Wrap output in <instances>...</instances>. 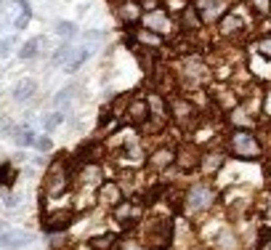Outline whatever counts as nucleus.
<instances>
[{
    "label": "nucleus",
    "instance_id": "473e14b6",
    "mask_svg": "<svg viewBox=\"0 0 271 250\" xmlns=\"http://www.w3.org/2000/svg\"><path fill=\"white\" fill-rule=\"evenodd\" d=\"M101 38H104V32H99V30H88V32H85V40L93 43V45L101 43Z\"/></svg>",
    "mask_w": 271,
    "mask_h": 250
},
{
    "label": "nucleus",
    "instance_id": "0eeeda50",
    "mask_svg": "<svg viewBox=\"0 0 271 250\" xmlns=\"http://www.w3.org/2000/svg\"><path fill=\"white\" fill-rule=\"evenodd\" d=\"M123 202V189L117 187L115 181H104L99 187V205H107V208H117Z\"/></svg>",
    "mask_w": 271,
    "mask_h": 250
},
{
    "label": "nucleus",
    "instance_id": "f257e3e1",
    "mask_svg": "<svg viewBox=\"0 0 271 250\" xmlns=\"http://www.w3.org/2000/svg\"><path fill=\"white\" fill-rule=\"evenodd\" d=\"M146 242L149 247L162 250L173 242V221L170 218H152L146 226Z\"/></svg>",
    "mask_w": 271,
    "mask_h": 250
},
{
    "label": "nucleus",
    "instance_id": "4468645a",
    "mask_svg": "<svg viewBox=\"0 0 271 250\" xmlns=\"http://www.w3.org/2000/svg\"><path fill=\"white\" fill-rule=\"evenodd\" d=\"M175 165H178L181 171H194V168H200V157L197 152H189V146H184L181 152H175Z\"/></svg>",
    "mask_w": 271,
    "mask_h": 250
},
{
    "label": "nucleus",
    "instance_id": "a211bd4d",
    "mask_svg": "<svg viewBox=\"0 0 271 250\" xmlns=\"http://www.w3.org/2000/svg\"><path fill=\"white\" fill-rule=\"evenodd\" d=\"M14 138H16V144L19 146H35V133H32V128L30 125H22V128H16L14 131Z\"/></svg>",
    "mask_w": 271,
    "mask_h": 250
},
{
    "label": "nucleus",
    "instance_id": "72a5a7b5",
    "mask_svg": "<svg viewBox=\"0 0 271 250\" xmlns=\"http://www.w3.org/2000/svg\"><path fill=\"white\" fill-rule=\"evenodd\" d=\"M260 53H266V56L271 59V38H268V40H263V43H260Z\"/></svg>",
    "mask_w": 271,
    "mask_h": 250
},
{
    "label": "nucleus",
    "instance_id": "cd10ccee",
    "mask_svg": "<svg viewBox=\"0 0 271 250\" xmlns=\"http://www.w3.org/2000/svg\"><path fill=\"white\" fill-rule=\"evenodd\" d=\"M35 149L40 152V154H48V152L53 149V141H51L48 136H37V138H35Z\"/></svg>",
    "mask_w": 271,
    "mask_h": 250
},
{
    "label": "nucleus",
    "instance_id": "f8f14e48",
    "mask_svg": "<svg viewBox=\"0 0 271 250\" xmlns=\"http://www.w3.org/2000/svg\"><path fill=\"white\" fill-rule=\"evenodd\" d=\"M37 94V82L32 80V77H24V80H19L16 86H14V91H11V96H14V101H30L32 96Z\"/></svg>",
    "mask_w": 271,
    "mask_h": 250
},
{
    "label": "nucleus",
    "instance_id": "9d476101",
    "mask_svg": "<svg viewBox=\"0 0 271 250\" xmlns=\"http://www.w3.org/2000/svg\"><path fill=\"white\" fill-rule=\"evenodd\" d=\"M146 120H149V104L144 99H138V101H130L128 104V123L130 125H146Z\"/></svg>",
    "mask_w": 271,
    "mask_h": 250
},
{
    "label": "nucleus",
    "instance_id": "5701e85b",
    "mask_svg": "<svg viewBox=\"0 0 271 250\" xmlns=\"http://www.w3.org/2000/svg\"><path fill=\"white\" fill-rule=\"evenodd\" d=\"M234 245H237V239H234L231 231H221V234L216 237V247L218 250H234Z\"/></svg>",
    "mask_w": 271,
    "mask_h": 250
},
{
    "label": "nucleus",
    "instance_id": "aec40b11",
    "mask_svg": "<svg viewBox=\"0 0 271 250\" xmlns=\"http://www.w3.org/2000/svg\"><path fill=\"white\" fill-rule=\"evenodd\" d=\"M37 51H40V38H32V40H27L22 45V51H19V56H22V61H30L37 56Z\"/></svg>",
    "mask_w": 271,
    "mask_h": 250
},
{
    "label": "nucleus",
    "instance_id": "b1692460",
    "mask_svg": "<svg viewBox=\"0 0 271 250\" xmlns=\"http://www.w3.org/2000/svg\"><path fill=\"white\" fill-rule=\"evenodd\" d=\"M72 45L69 43H61L59 48H56V53H53V64H64V61H69L72 59Z\"/></svg>",
    "mask_w": 271,
    "mask_h": 250
},
{
    "label": "nucleus",
    "instance_id": "6ab92c4d",
    "mask_svg": "<svg viewBox=\"0 0 271 250\" xmlns=\"http://www.w3.org/2000/svg\"><path fill=\"white\" fill-rule=\"evenodd\" d=\"M88 59H91V51H88V48H77V51L72 53L69 64H67V72H77V69L82 67V64L88 61Z\"/></svg>",
    "mask_w": 271,
    "mask_h": 250
},
{
    "label": "nucleus",
    "instance_id": "f704fd0d",
    "mask_svg": "<svg viewBox=\"0 0 271 250\" xmlns=\"http://www.w3.org/2000/svg\"><path fill=\"white\" fill-rule=\"evenodd\" d=\"M3 133L14 136V125H11V120H8V117H3Z\"/></svg>",
    "mask_w": 271,
    "mask_h": 250
},
{
    "label": "nucleus",
    "instance_id": "1a4fd4ad",
    "mask_svg": "<svg viewBox=\"0 0 271 250\" xmlns=\"http://www.w3.org/2000/svg\"><path fill=\"white\" fill-rule=\"evenodd\" d=\"M194 8H197L202 22H213L223 11V0H194Z\"/></svg>",
    "mask_w": 271,
    "mask_h": 250
},
{
    "label": "nucleus",
    "instance_id": "7c9ffc66",
    "mask_svg": "<svg viewBox=\"0 0 271 250\" xmlns=\"http://www.w3.org/2000/svg\"><path fill=\"white\" fill-rule=\"evenodd\" d=\"M72 94H74V88L69 86L67 91H61V94L56 96V104H59V107H64V104H69V99H72Z\"/></svg>",
    "mask_w": 271,
    "mask_h": 250
},
{
    "label": "nucleus",
    "instance_id": "c756f323",
    "mask_svg": "<svg viewBox=\"0 0 271 250\" xmlns=\"http://www.w3.org/2000/svg\"><path fill=\"white\" fill-rule=\"evenodd\" d=\"M138 38H141V43H146V45H160V35H157V32L144 30L141 35H138Z\"/></svg>",
    "mask_w": 271,
    "mask_h": 250
},
{
    "label": "nucleus",
    "instance_id": "2f4dec72",
    "mask_svg": "<svg viewBox=\"0 0 271 250\" xmlns=\"http://www.w3.org/2000/svg\"><path fill=\"white\" fill-rule=\"evenodd\" d=\"M14 48V38H6V40H0V59H6L8 53H11Z\"/></svg>",
    "mask_w": 271,
    "mask_h": 250
},
{
    "label": "nucleus",
    "instance_id": "dca6fc26",
    "mask_svg": "<svg viewBox=\"0 0 271 250\" xmlns=\"http://www.w3.org/2000/svg\"><path fill=\"white\" fill-rule=\"evenodd\" d=\"M146 27H149L152 32H157V35H160V32H165L167 27H170V22H167V16H165L162 11H154V14H149Z\"/></svg>",
    "mask_w": 271,
    "mask_h": 250
},
{
    "label": "nucleus",
    "instance_id": "423d86ee",
    "mask_svg": "<svg viewBox=\"0 0 271 250\" xmlns=\"http://www.w3.org/2000/svg\"><path fill=\"white\" fill-rule=\"evenodd\" d=\"M74 221V213L69 208H61V210H51L48 216H45V229H48V234H59V231H64L69 224Z\"/></svg>",
    "mask_w": 271,
    "mask_h": 250
},
{
    "label": "nucleus",
    "instance_id": "39448f33",
    "mask_svg": "<svg viewBox=\"0 0 271 250\" xmlns=\"http://www.w3.org/2000/svg\"><path fill=\"white\" fill-rule=\"evenodd\" d=\"M146 165H149L152 171H165V168H170V165H175V149H173V146H157V149L149 152Z\"/></svg>",
    "mask_w": 271,
    "mask_h": 250
},
{
    "label": "nucleus",
    "instance_id": "c9c22d12",
    "mask_svg": "<svg viewBox=\"0 0 271 250\" xmlns=\"http://www.w3.org/2000/svg\"><path fill=\"white\" fill-rule=\"evenodd\" d=\"M253 6H258L260 11H266V8H268V0H253Z\"/></svg>",
    "mask_w": 271,
    "mask_h": 250
},
{
    "label": "nucleus",
    "instance_id": "bb28decb",
    "mask_svg": "<svg viewBox=\"0 0 271 250\" xmlns=\"http://www.w3.org/2000/svg\"><path fill=\"white\" fill-rule=\"evenodd\" d=\"M115 250H144V245L138 242V239H133V237H123V239H117Z\"/></svg>",
    "mask_w": 271,
    "mask_h": 250
},
{
    "label": "nucleus",
    "instance_id": "4be33fe9",
    "mask_svg": "<svg viewBox=\"0 0 271 250\" xmlns=\"http://www.w3.org/2000/svg\"><path fill=\"white\" fill-rule=\"evenodd\" d=\"M120 16H123L128 24H136L138 16H141V8H138V3H125L123 8H120Z\"/></svg>",
    "mask_w": 271,
    "mask_h": 250
},
{
    "label": "nucleus",
    "instance_id": "2eb2a0df",
    "mask_svg": "<svg viewBox=\"0 0 271 250\" xmlns=\"http://www.w3.org/2000/svg\"><path fill=\"white\" fill-rule=\"evenodd\" d=\"M93 250H112L117 245V237L112 234V231H107V234H96V237H91V242H88Z\"/></svg>",
    "mask_w": 271,
    "mask_h": 250
},
{
    "label": "nucleus",
    "instance_id": "a878e982",
    "mask_svg": "<svg viewBox=\"0 0 271 250\" xmlns=\"http://www.w3.org/2000/svg\"><path fill=\"white\" fill-rule=\"evenodd\" d=\"M64 123V115L61 112H51V115H45V120H43V125H45V131H56V128H59Z\"/></svg>",
    "mask_w": 271,
    "mask_h": 250
},
{
    "label": "nucleus",
    "instance_id": "7ed1b4c3",
    "mask_svg": "<svg viewBox=\"0 0 271 250\" xmlns=\"http://www.w3.org/2000/svg\"><path fill=\"white\" fill-rule=\"evenodd\" d=\"M229 144H231V154L242 157V160H255V157H260V144L250 131H237Z\"/></svg>",
    "mask_w": 271,
    "mask_h": 250
},
{
    "label": "nucleus",
    "instance_id": "ddd939ff",
    "mask_svg": "<svg viewBox=\"0 0 271 250\" xmlns=\"http://www.w3.org/2000/svg\"><path fill=\"white\" fill-rule=\"evenodd\" d=\"M30 242H32V234H22V231H0V247L16 250V247L30 245Z\"/></svg>",
    "mask_w": 271,
    "mask_h": 250
},
{
    "label": "nucleus",
    "instance_id": "412c9836",
    "mask_svg": "<svg viewBox=\"0 0 271 250\" xmlns=\"http://www.w3.org/2000/svg\"><path fill=\"white\" fill-rule=\"evenodd\" d=\"M223 165V154H205L202 160H200V168L205 173H213V171H218Z\"/></svg>",
    "mask_w": 271,
    "mask_h": 250
},
{
    "label": "nucleus",
    "instance_id": "393cba45",
    "mask_svg": "<svg viewBox=\"0 0 271 250\" xmlns=\"http://www.w3.org/2000/svg\"><path fill=\"white\" fill-rule=\"evenodd\" d=\"M14 179H16V171L11 165H0V187H14Z\"/></svg>",
    "mask_w": 271,
    "mask_h": 250
},
{
    "label": "nucleus",
    "instance_id": "e433bc0d",
    "mask_svg": "<svg viewBox=\"0 0 271 250\" xmlns=\"http://www.w3.org/2000/svg\"><path fill=\"white\" fill-rule=\"evenodd\" d=\"M3 8H6V3H3V0H0V11H3Z\"/></svg>",
    "mask_w": 271,
    "mask_h": 250
},
{
    "label": "nucleus",
    "instance_id": "9b49d317",
    "mask_svg": "<svg viewBox=\"0 0 271 250\" xmlns=\"http://www.w3.org/2000/svg\"><path fill=\"white\" fill-rule=\"evenodd\" d=\"M167 112H170V117L175 120L178 125H186L192 120V115H194V107L189 104V101H173V104H167Z\"/></svg>",
    "mask_w": 271,
    "mask_h": 250
},
{
    "label": "nucleus",
    "instance_id": "20e7f679",
    "mask_svg": "<svg viewBox=\"0 0 271 250\" xmlns=\"http://www.w3.org/2000/svg\"><path fill=\"white\" fill-rule=\"evenodd\" d=\"M61 165H64V160L53 162L51 171H48V184H45V189H48V197H59V194L67 192V187H69V171L61 168Z\"/></svg>",
    "mask_w": 271,
    "mask_h": 250
},
{
    "label": "nucleus",
    "instance_id": "c85d7f7f",
    "mask_svg": "<svg viewBox=\"0 0 271 250\" xmlns=\"http://www.w3.org/2000/svg\"><path fill=\"white\" fill-rule=\"evenodd\" d=\"M56 32H59L61 38H72V35L77 32V27H74L72 22H56Z\"/></svg>",
    "mask_w": 271,
    "mask_h": 250
},
{
    "label": "nucleus",
    "instance_id": "f3484780",
    "mask_svg": "<svg viewBox=\"0 0 271 250\" xmlns=\"http://www.w3.org/2000/svg\"><path fill=\"white\" fill-rule=\"evenodd\" d=\"M239 27H242V19L234 16V14H229V16H223V19H221L218 30H221V35H226V38H229V35H234Z\"/></svg>",
    "mask_w": 271,
    "mask_h": 250
},
{
    "label": "nucleus",
    "instance_id": "6e6552de",
    "mask_svg": "<svg viewBox=\"0 0 271 250\" xmlns=\"http://www.w3.org/2000/svg\"><path fill=\"white\" fill-rule=\"evenodd\" d=\"M115 218L120 221V226H136L138 218H141V210H138L133 202H120V205L115 208Z\"/></svg>",
    "mask_w": 271,
    "mask_h": 250
},
{
    "label": "nucleus",
    "instance_id": "f03ea898",
    "mask_svg": "<svg viewBox=\"0 0 271 250\" xmlns=\"http://www.w3.org/2000/svg\"><path fill=\"white\" fill-rule=\"evenodd\" d=\"M213 200H216V192L210 187H205V184H194V187L186 189V197H184V208L189 213H202L213 205Z\"/></svg>",
    "mask_w": 271,
    "mask_h": 250
}]
</instances>
